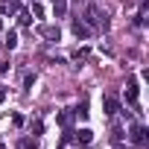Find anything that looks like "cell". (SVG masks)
I'll list each match as a JSON object with an SVG mask.
<instances>
[{
  "label": "cell",
  "instance_id": "6da1fadb",
  "mask_svg": "<svg viewBox=\"0 0 149 149\" xmlns=\"http://www.w3.org/2000/svg\"><path fill=\"white\" fill-rule=\"evenodd\" d=\"M126 102H129L132 108L140 105V88H137V79H134V76L126 82Z\"/></svg>",
  "mask_w": 149,
  "mask_h": 149
},
{
  "label": "cell",
  "instance_id": "7a4b0ae2",
  "mask_svg": "<svg viewBox=\"0 0 149 149\" xmlns=\"http://www.w3.org/2000/svg\"><path fill=\"white\" fill-rule=\"evenodd\" d=\"M105 15H100V9L97 6H88V12H85V21L91 24V26H102V29H108V21H102Z\"/></svg>",
  "mask_w": 149,
  "mask_h": 149
},
{
  "label": "cell",
  "instance_id": "3957f363",
  "mask_svg": "<svg viewBox=\"0 0 149 149\" xmlns=\"http://www.w3.org/2000/svg\"><path fill=\"white\" fill-rule=\"evenodd\" d=\"M129 137H132V143H134V146H140V149H143V146H146V126L134 123V126H132V132H129Z\"/></svg>",
  "mask_w": 149,
  "mask_h": 149
},
{
  "label": "cell",
  "instance_id": "277c9868",
  "mask_svg": "<svg viewBox=\"0 0 149 149\" xmlns=\"http://www.w3.org/2000/svg\"><path fill=\"white\" fill-rule=\"evenodd\" d=\"M102 102H105V114H111V117H114V114L120 111V100H117L114 94H105V100H102Z\"/></svg>",
  "mask_w": 149,
  "mask_h": 149
},
{
  "label": "cell",
  "instance_id": "5b68a950",
  "mask_svg": "<svg viewBox=\"0 0 149 149\" xmlns=\"http://www.w3.org/2000/svg\"><path fill=\"white\" fill-rule=\"evenodd\" d=\"M18 9H21V0H0V12H3V15H6V12L15 15Z\"/></svg>",
  "mask_w": 149,
  "mask_h": 149
},
{
  "label": "cell",
  "instance_id": "8992f818",
  "mask_svg": "<svg viewBox=\"0 0 149 149\" xmlns=\"http://www.w3.org/2000/svg\"><path fill=\"white\" fill-rule=\"evenodd\" d=\"M73 35H76V38H88V35H91L88 24H85V21H73Z\"/></svg>",
  "mask_w": 149,
  "mask_h": 149
},
{
  "label": "cell",
  "instance_id": "52a82bcc",
  "mask_svg": "<svg viewBox=\"0 0 149 149\" xmlns=\"http://www.w3.org/2000/svg\"><path fill=\"white\" fill-rule=\"evenodd\" d=\"M41 35H44L47 41H58L61 32H58V26H41Z\"/></svg>",
  "mask_w": 149,
  "mask_h": 149
},
{
  "label": "cell",
  "instance_id": "ba28073f",
  "mask_svg": "<svg viewBox=\"0 0 149 149\" xmlns=\"http://www.w3.org/2000/svg\"><path fill=\"white\" fill-rule=\"evenodd\" d=\"M94 140V132L91 129H82V132H76V143H82V146H88Z\"/></svg>",
  "mask_w": 149,
  "mask_h": 149
},
{
  "label": "cell",
  "instance_id": "9c48e42d",
  "mask_svg": "<svg viewBox=\"0 0 149 149\" xmlns=\"http://www.w3.org/2000/svg\"><path fill=\"white\" fill-rule=\"evenodd\" d=\"M3 44H6L9 50H15V47H18V32H15V29H9V32L3 35Z\"/></svg>",
  "mask_w": 149,
  "mask_h": 149
},
{
  "label": "cell",
  "instance_id": "30bf717a",
  "mask_svg": "<svg viewBox=\"0 0 149 149\" xmlns=\"http://www.w3.org/2000/svg\"><path fill=\"white\" fill-rule=\"evenodd\" d=\"M53 12H56V18H64V12H67V0H53Z\"/></svg>",
  "mask_w": 149,
  "mask_h": 149
},
{
  "label": "cell",
  "instance_id": "8fae6325",
  "mask_svg": "<svg viewBox=\"0 0 149 149\" xmlns=\"http://www.w3.org/2000/svg\"><path fill=\"white\" fill-rule=\"evenodd\" d=\"M18 149H38V146H35L29 137H21V140H18Z\"/></svg>",
  "mask_w": 149,
  "mask_h": 149
},
{
  "label": "cell",
  "instance_id": "7c38bea8",
  "mask_svg": "<svg viewBox=\"0 0 149 149\" xmlns=\"http://www.w3.org/2000/svg\"><path fill=\"white\" fill-rule=\"evenodd\" d=\"M76 114H79V117H82V120H85V117H88V114H91V111H88V102H85V100H82V102H79V108H76Z\"/></svg>",
  "mask_w": 149,
  "mask_h": 149
},
{
  "label": "cell",
  "instance_id": "4fadbf2b",
  "mask_svg": "<svg viewBox=\"0 0 149 149\" xmlns=\"http://www.w3.org/2000/svg\"><path fill=\"white\" fill-rule=\"evenodd\" d=\"M32 24V15L29 12H21V26H29Z\"/></svg>",
  "mask_w": 149,
  "mask_h": 149
},
{
  "label": "cell",
  "instance_id": "5bb4252c",
  "mask_svg": "<svg viewBox=\"0 0 149 149\" xmlns=\"http://www.w3.org/2000/svg\"><path fill=\"white\" fill-rule=\"evenodd\" d=\"M24 85H26V91L35 85V73H26V79H24Z\"/></svg>",
  "mask_w": 149,
  "mask_h": 149
},
{
  "label": "cell",
  "instance_id": "9a60e30c",
  "mask_svg": "<svg viewBox=\"0 0 149 149\" xmlns=\"http://www.w3.org/2000/svg\"><path fill=\"white\" fill-rule=\"evenodd\" d=\"M58 126L67 129V126H70V114H58Z\"/></svg>",
  "mask_w": 149,
  "mask_h": 149
},
{
  "label": "cell",
  "instance_id": "2e32d148",
  "mask_svg": "<svg viewBox=\"0 0 149 149\" xmlns=\"http://www.w3.org/2000/svg\"><path fill=\"white\" fill-rule=\"evenodd\" d=\"M73 58H76V61H79V58H88V47H82V50H79L76 56H73Z\"/></svg>",
  "mask_w": 149,
  "mask_h": 149
},
{
  "label": "cell",
  "instance_id": "e0dca14e",
  "mask_svg": "<svg viewBox=\"0 0 149 149\" xmlns=\"http://www.w3.org/2000/svg\"><path fill=\"white\" fill-rule=\"evenodd\" d=\"M0 32H3V21H0Z\"/></svg>",
  "mask_w": 149,
  "mask_h": 149
}]
</instances>
